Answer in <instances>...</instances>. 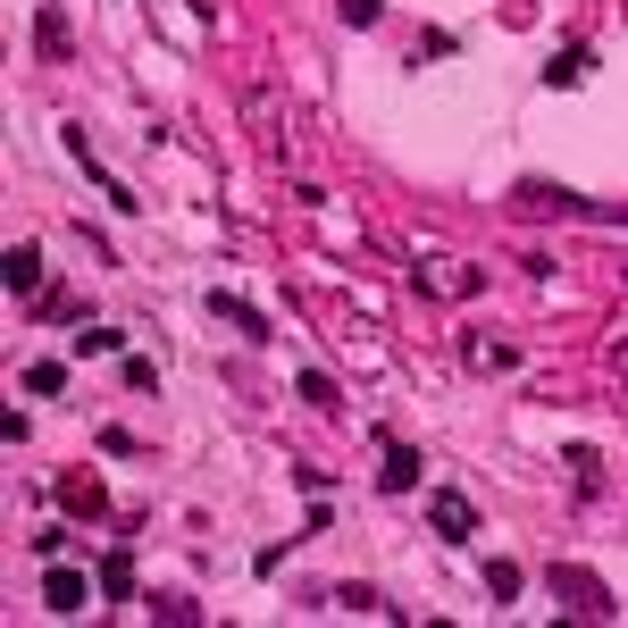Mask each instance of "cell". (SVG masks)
Masks as SVG:
<instances>
[{
    "label": "cell",
    "mask_w": 628,
    "mask_h": 628,
    "mask_svg": "<svg viewBox=\"0 0 628 628\" xmlns=\"http://www.w3.org/2000/svg\"><path fill=\"white\" fill-rule=\"evenodd\" d=\"M336 9H343V25H378L385 18V0H336Z\"/></svg>",
    "instance_id": "17"
},
{
    "label": "cell",
    "mask_w": 628,
    "mask_h": 628,
    "mask_svg": "<svg viewBox=\"0 0 628 628\" xmlns=\"http://www.w3.org/2000/svg\"><path fill=\"white\" fill-rule=\"evenodd\" d=\"M117 343H126V336H117V327H84V336H76V352H84V361H93V352H117Z\"/></svg>",
    "instance_id": "14"
},
{
    "label": "cell",
    "mask_w": 628,
    "mask_h": 628,
    "mask_svg": "<svg viewBox=\"0 0 628 628\" xmlns=\"http://www.w3.org/2000/svg\"><path fill=\"white\" fill-rule=\"evenodd\" d=\"M152 620H176V628H185V620H202V604H193V595H152Z\"/></svg>",
    "instance_id": "11"
},
{
    "label": "cell",
    "mask_w": 628,
    "mask_h": 628,
    "mask_svg": "<svg viewBox=\"0 0 628 628\" xmlns=\"http://www.w3.org/2000/svg\"><path fill=\"white\" fill-rule=\"evenodd\" d=\"M101 595H110V604H126V595H134V553H126V545L101 562Z\"/></svg>",
    "instance_id": "8"
},
{
    "label": "cell",
    "mask_w": 628,
    "mask_h": 628,
    "mask_svg": "<svg viewBox=\"0 0 628 628\" xmlns=\"http://www.w3.org/2000/svg\"><path fill=\"white\" fill-rule=\"evenodd\" d=\"M84 595H93V587H84V570H68V562L42 570V604H51V611H84Z\"/></svg>",
    "instance_id": "3"
},
{
    "label": "cell",
    "mask_w": 628,
    "mask_h": 628,
    "mask_svg": "<svg viewBox=\"0 0 628 628\" xmlns=\"http://www.w3.org/2000/svg\"><path fill=\"white\" fill-rule=\"evenodd\" d=\"M34 42H42V59H68V18H59V9H34Z\"/></svg>",
    "instance_id": "9"
},
{
    "label": "cell",
    "mask_w": 628,
    "mask_h": 628,
    "mask_svg": "<svg viewBox=\"0 0 628 628\" xmlns=\"http://www.w3.org/2000/svg\"><path fill=\"white\" fill-rule=\"evenodd\" d=\"M59 503H68L76 519H101V512H110V495H101V477H84V470H68V477H59Z\"/></svg>",
    "instance_id": "4"
},
{
    "label": "cell",
    "mask_w": 628,
    "mask_h": 628,
    "mask_svg": "<svg viewBox=\"0 0 628 628\" xmlns=\"http://www.w3.org/2000/svg\"><path fill=\"white\" fill-rule=\"evenodd\" d=\"M336 604H343V611H394L378 587H336Z\"/></svg>",
    "instance_id": "13"
},
{
    "label": "cell",
    "mask_w": 628,
    "mask_h": 628,
    "mask_svg": "<svg viewBox=\"0 0 628 628\" xmlns=\"http://www.w3.org/2000/svg\"><path fill=\"white\" fill-rule=\"evenodd\" d=\"M378 486H385V495H411V486H419V453H411V444L385 436V470H378Z\"/></svg>",
    "instance_id": "6"
},
{
    "label": "cell",
    "mask_w": 628,
    "mask_h": 628,
    "mask_svg": "<svg viewBox=\"0 0 628 628\" xmlns=\"http://www.w3.org/2000/svg\"><path fill=\"white\" fill-rule=\"evenodd\" d=\"M0 277H9V294H18V302H25V294H42V251H34V244H9Z\"/></svg>",
    "instance_id": "5"
},
{
    "label": "cell",
    "mask_w": 628,
    "mask_h": 628,
    "mask_svg": "<svg viewBox=\"0 0 628 628\" xmlns=\"http://www.w3.org/2000/svg\"><path fill=\"white\" fill-rule=\"evenodd\" d=\"M587 42H562V51H553V68H545V84H587Z\"/></svg>",
    "instance_id": "7"
},
{
    "label": "cell",
    "mask_w": 628,
    "mask_h": 628,
    "mask_svg": "<svg viewBox=\"0 0 628 628\" xmlns=\"http://www.w3.org/2000/svg\"><path fill=\"white\" fill-rule=\"evenodd\" d=\"M25 385H34V394H59V385H68V369H59V361H34V369H25Z\"/></svg>",
    "instance_id": "15"
},
{
    "label": "cell",
    "mask_w": 628,
    "mask_h": 628,
    "mask_svg": "<svg viewBox=\"0 0 628 628\" xmlns=\"http://www.w3.org/2000/svg\"><path fill=\"white\" fill-rule=\"evenodd\" d=\"M519 202H528V209H562V218H570V209H587L578 193H562V185H519Z\"/></svg>",
    "instance_id": "10"
},
{
    "label": "cell",
    "mask_w": 628,
    "mask_h": 628,
    "mask_svg": "<svg viewBox=\"0 0 628 628\" xmlns=\"http://www.w3.org/2000/svg\"><path fill=\"white\" fill-rule=\"evenodd\" d=\"M302 402H319V411H336V378H319V369H302Z\"/></svg>",
    "instance_id": "16"
},
{
    "label": "cell",
    "mask_w": 628,
    "mask_h": 628,
    "mask_svg": "<svg viewBox=\"0 0 628 628\" xmlns=\"http://www.w3.org/2000/svg\"><path fill=\"white\" fill-rule=\"evenodd\" d=\"M486 595H495V604H512V595H519V570H512V562H486Z\"/></svg>",
    "instance_id": "12"
},
{
    "label": "cell",
    "mask_w": 628,
    "mask_h": 628,
    "mask_svg": "<svg viewBox=\"0 0 628 628\" xmlns=\"http://www.w3.org/2000/svg\"><path fill=\"white\" fill-rule=\"evenodd\" d=\"M428 519H436V536H453V545L477 536V503L461 495V486H436V495H428Z\"/></svg>",
    "instance_id": "2"
},
{
    "label": "cell",
    "mask_w": 628,
    "mask_h": 628,
    "mask_svg": "<svg viewBox=\"0 0 628 628\" xmlns=\"http://www.w3.org/2000/svg\"><path fill=\"white\" fill-rule=\"evenodd\" d=\"M545 587H553V604H570L578 620H611V611H620V604H611V587L595 570H578V562H553Z\"/></svg>",
    "instance_id": "1"
}]
</instances>
